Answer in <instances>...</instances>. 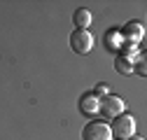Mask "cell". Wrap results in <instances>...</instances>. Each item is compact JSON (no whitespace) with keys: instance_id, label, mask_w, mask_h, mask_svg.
I'll list each match as a JSON object with an SVG mask.
<instances>
[{"instance_id":"obj_8","label":"cell","mask_w":147,"mask_h":140,"mask_svg":"<svg viewBox=\"0 0 147 140\" xmlns=\"http://www.w3.org/2000/svg\"><path fill=\"white\" fill-rule=\"evenodd\" d=\"M115 70L121 75H133V61L128 56H117L115 59Z\"/></svg>"},{"instance_id":"obj_4","label":"cell","mask_w":147,"mask_h":140,"mask_svg":"<svg viewBox=\"0 0 147 140\" xmlns=\"http://www.w3.org/2000/svg\"><path fill=\"white\" fill-rule=\"evenodd\" d=\"M70 47L75 54H89L91 49H94V35H91L89 30H80L75 28L70 35Z\"/></svg>"},{"instance_id":"obj_3","label":"cell","mask_w":147,"mask_h":140,"mask_svg":"<svg viewBox=\"0 0 147 140\" xmlns=\"http://www.w3.org/2000/svg\"><path fill=\"white\" fill-rule=\"evenodd\" d=\"M98 114L105 117V119H115V117L124 114V100L119 96H112V94L103 96L100 103H98Z\"/></svg>"},{"instance_id":"obj_10","label":"cell","mask_w":147,"mask_h":140,"mask_svg":"<svg viewBox=\"0 0 147 140\" xmlns=\"http://www.w3.org/2000/svg\"><path fill=\"white\" fill-rule=\"evenodd\" d=\"M94 94H96L98 98H100V96H107V86H105V84H98V86H96V91H94Z\"/></svg>"},{"instance_id":"obj_11","label":"cell","mask_w":147,"mask_h":140,"mask_svg":"<svg viewBox=\"0 0 147 140\" xmlns=\"http://www.w3.org/2000/svg\"><path fill=\"white\" fill-rule=\"evenodd\" d=\"M131 140H145V138H140V135H133V138H131Z\"/></svg>"},{"instance_id":"obj_9","label":"cell","mask_w":147,"mask_h":140,"mask_svg":"<svg viewBox=\"0 0 147 140\" xmlns=\"http://www.w3.org/2000/svg\"><path fill=\"white\" fill-rule=\"evenodd\" d=\"M133 70H138V75H147V68H145V54H140V56H138V61H136Z\"/></svg>"},{"instance_id":"obj_6","label":"cell","mask_w":147,"mask_h":140,"mask_svg":"<svg viewBox=\"0 0 147 140\" xmlns=\"http://www.w3.org/2000/svg\"><path fill=\"white\" fill-rule=\"evenodd\" d=\"M142 33H145V30H142V24H140V21H128V24L121 28L119 35L124 38V42H133V44H136V42L142 40Z\"/></svg>"},{"instance_id":"obj_1","label":"cell","mask_w":147,"mask_h":140,"mask_svg":"<svg viewBox=\"0 0 147 140\" xmlns=\"http://www.w3.org/2000/svg\"><path fill=\"white\" fill-rule=\"evenodd\" d=\"M110 133H112L117 140H131L136 135V119L131 114H119L112 119L110 124Z\"/></svg>"},{"instance_id":"obj_7","label":"cell","mask_w":147,"mask_h":140,"mask_svg":"<svg viewBox=\"0 0 147 140\" xmlns=\"http://www.w3.org/2000/svg\"><path fill=\"white\" fill-rule=\"evenodd\" d=\"M72 21H75V28H80V30H86L89 26H91V12L89 9H75V14H72Z\"/></svg>"},{"instance_id":"obj_5","label":"cell","mask_w":147,"mask_h":140,"mask_svg":"<svg viewBox=\"0 0 147 140\" xmlns=\"http://www.w3.org/2000/svg\"><path fill=\"white\" fill-rule=\"evenodd\" d=\"M98 103H100V98L91 91V94H84L82 98H80V112L84 114V117H96L98 114Z\"/></svg>"},{"instance_id":"obj_2","label":"cell","mask_w":147,"mask_h":140,"mask_svg":"<svg viewBox=\"0 0 147 140\" xmlns=\"http://www.w3.org/2000/svg\"><path fill=\"white\" fill-rule=\"evenodd\" d=\"M82 138L84 140H112L110 124L103 121V119H91L89 124L82 129Z\"/></svg>"}]
</instances>
